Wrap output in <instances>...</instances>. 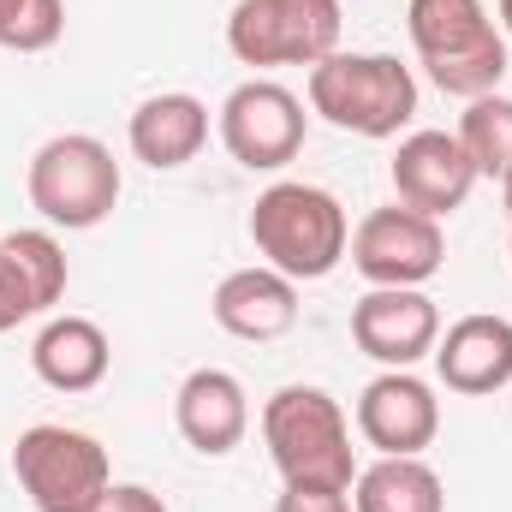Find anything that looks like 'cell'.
Here are the masks:
<instances>
[{"instance_id": "cell-1", "label": "cell", "mask_w": 512, "mask_h": 512, "mask_svg": "<svg viewBox=\"0 0 512 512\" xmlns=\"http://www.w3.org/2000/svg\"><path fill=\"white\" fill-rule=\"evenodd\" d=\"M405 30L423 54V72L441 96L477 102L507 78V36L495 30L483 0H411Z\"/></svg>"}, {"instance_id": "cell-2", "label": "cell", "mask_w": 512, "mask_h": 512, "mask_svg": "<svg viewBox=\"0 0 512 512\" xmlns=\"http://www.w3.org/2000/svg\"><path fill=\"white\" fill-rule=\"evenodd\" d=\"M251 239L268 256V268H280L286 280H322L352 251V227H346L340 197L322 185H298V179H280L256 197Z\"/></svg>"}, {"instance_id": "cell-3", "label": "cell", "mask_w": 512, "mask_h": 512, "mask_svg": "<svg viewBox=\"0 0 512 512\" xmlns=\"http://www.w3.org/2000/svg\"><path fill=\"white\" fill-rule=\"evenodd\" d=\"M262 441L286 483L316 489H352V429L334 393L322 387H280L262 405Z\"/></svg>"}, {"instance_id": "cell-4", "label": "cell", "mask_w": 512, "mask_h": 512, "mask_svg": "<svg viewBox=\"0 0 512 512\" xmlns=\"http://www.w3.org/2000/svg\"><path fill=\"white\" fill-rule=\"evenodd\" d=\"M24 191H30V209L48 227L84 233V227H102L114 215V203H120V161H114V149L102 137L66 131V137H48L30 155Z\"/></svg>"}, {"instance_id": "cell-5", "label": "cell", "mask_w": 512, "mask_h": 512, "mask_svg": "<svg viewBox=\"0 0 512 512\" xmlns=\"http://www.w3.org/2000/svg\"><path fill=\"white\" fill-rule=\"evenodd\" d=\"M310 108L358 137H399L417 114V78L393 54H328L310 66Z\"/></svg>"}, {"instance_id": "cell-6", "label": "cell", "mask_w": 512, "mask_h": 512, "mask_svg": "<svg viewBox=\"0 0 512 512\" xmlns=\"http://www.w3.org/2000/svg\"><path fill=\"white\" fill-rule=\"evenodd\" d=\"M12 477L36 512H96L114 489L108 447L66 423H36L12 447Z\"/></svg>"}, {"instance_id": "cell-7", "label": "cell", "mask_w": 512, "mask_h": 512, "mask_svg": "<svg viewBox=\"0 0 512 512\" xmlns=\"http://www.w3.org/2000/svg\"><path fill=\"white\" fill-rule=\"evenodd\" d=\"M340 0H239L227 48L245 66H322L340 54Z\"/></svg>"}, {"instance_id": "cell-8", "label": "cell", "mask_w": 512, "mask_h": 512, "mask_svg": "<svg viewBox=\"0 0 512 512\" xmlns=\"http://www.w3.org/2000/svg\"><path fill=\"white\" fill-rule=\"evenodd\" d=\"M221 143L239 167L251 173H274L304 149V102L286 84L251 78L221 102Z\"/></svg>"}, {"instance_id": "cell-9", "label": "cell", "mask_w": 512, "mask_h": 512, "mask_svg": "<svg viewBox=\"0 0 512 512\" xmlns=\"http://www.w3.org/2000/svg\"><path fill=\"white\" fill-rule=\"evenodd\" d=\"M441 221L393 203V209H370L352 233V268L370 280V286H423L429 274H441Z\"/></svg>"}, {"instance_id": "cell-10", "label": "cell", "mask_w": 512, "mask_h": 512, "mask_svg": "<svg viewBox=\"0 0 512 512\" xmlns=\"http://www.w3.org/2000/svg\"><path fill=\"white\" fill-rule=\"evenodd\" d=\"M352 340H358L364 358H376L387 370H411L417 358L435 352L441 310L417 286H370L352 310Z\"/></svg>"}, {"instance_id": "cell-11", "label": "cell", "mask_w": 512, "mask_h": 512, "mask_svg": "<svg viewBox=\"0 0 512 512\" xmlns=\"http://www.w3.org/2000/svg\"><path fill=\"white\" fill-rule=\"evenodd\" d=\"M441 429V399L435 387L417 382L411 370H387L364 387L358 399V435L382 453V459H417Z\"/></svg>"}, {"instance_id": "cell-12", "label": "cell", "mask_w": 512, "mask_h": 512, "mask_svg": "<svg viewBox=\"0 0 512 512\" xmlns=\"http://www.w3.org/2000/svg\"><path fill=\"white\" fill-rule=\"evenodd\" d=\"M471 185H477V167H471V155H465V143L453 131H411L399 143V155H393V191H399V203L417 209V215H429V221L465 209Z\"/></svg>"}, {"instance_id": "cell-13", "label": "cell", "mask_w": 512, "mask_h": 512, "mask_svg": "<svg viewBox=\"0 0 512 512\" xmlns=\"http://www.w3.org/2000/svg\"><path fill=\"white\" fill-rule=\"evenodd\" d=\"M66 292V251L54 233H6L0 239V334L54 310Z\"/></svg>"}, {"instance_id": "cell-14", "label": "cell", "mask_w": 512, "mask_h": 512, "mask_svg": "<svg viewBox=\"0 0 512 512\" xmlns=\"http://www.w3.org/2000/svg\"><path fill=\"white\" fill-rule=\"evenodd\" d=\"M173 423H179V435H185L197 453L221 459V453H233V447L245 441V429H251V399H245L239 376H227V370H191V376L179 382V393H173Z\"/></svg>"}, {"instance_id": "cell-15", "label": "cell", "mask_w": 512, "mask_h": 512, "mask_svg": "<svg viewBox=\"0 0 512 512\" xmlns=\"http://www.w3.org/2000/svg\"><path fill=\"white\" fill-rule=\"evenodd\" d=\"M435 370L465 399L501 393L512 382V322L507 316H459L447 340H435Z\"/></svg>"}, {"instance_id": "cell-16", "label": "cell", "mask_w": 512, "mask_h": 512, "mask_svg": "<svg viewBox=\"0 0 512 512\" xmlns=\"http://www.w3.org/2000/svg\"><path fill=\"white\" fill-rule=\"evenodd\" d=\"M209 310L233 340H280L298 322V280H286L280 268H239L215 286Z\"/></svg>"}, {"instance_id": "cell-17", "label": "cell", "mask_w": 512, "mask_h": 512, "mask_svg": "<svg viewBox=\"0 0 512 512\" xmlns=\"http://www.w3.org/2000/svg\"><path fill=\"white\" fill-rule=\"evenodd\" d=\"M126 137H131V155H137L143 167H155V173L185 167V161H197L203 143H209V108H203L197 96H185V90L149 96V102L131 114Z\"/></svg>"}, {"instance_id": "cell-18", "label": "cell", "mask_w": 512, "mask_h": 512, "mask_svg": "<svg viewBox=\"0 0 512 512\" xmlns=\"http://www.w3.org/2000/svg\"><path fill=\"white\" fill-rule=\"evenodd\" d=\"M30 364H36V376L54 387V393H90V387H102V376H108L114 346H108V334L90 316H54L36 334Z\"/></svg>"}, {"instance_id": "cell-19", "label": "cell", "mask_w": 512, "mask_h": 512, "mask_svg": "<svg viewBox=\"0 0 512 512\" xmlns=\"http://www.w3.org/2000/svg\"><path fill=\"white\" fill-rule=\"evenodd\" d=\"M358 512H447V489L423 459H376L358 471Z\"/></svg>"}, {"instance_id": "cell-20", "label": "cell", "mask_w": 512, "mask_h": 512, "mask_svg": "<svg viewBox=\"0 0 512 512\" xmlns=\"http://www.w3.org/2000/svg\"><path fill=\"white\" fill-rule=\"evenodd\" d=\"M477 167V179H507L512 173V96H477L465 102L459 114V131H453Z\"/></svg>"}, {"instance_id": "cell-21", "label": "cell", "mask_w": 512, "mask_h": 512, "mask_svg": "<svg viewBox=\"0 0 512 512\" xmlns=\"http://www.w3.org/2000/svg\"><path fill=\"white\" fill-rule=\"evenodd\" d=\"M66 30V0H0V48L42 54Z\"/></svg>"}, {"instance_id": "cell-22", "label": "cell", "mask_w": 512, "mask_h": 512, "mask_svg": "<svg viewBox=\"0 0 512 512\" xmlns=\"http://www.w3.org/2000/svg\"><path fill=\"white\" fill-rule=\"evenodd\" d=\"M352 489H316V483H286L274 512H352Z\"/></svg>"}, {"instance_id": "cell-23", "label": "cell", "mask_w": 512, "mask_h": 512, "mask_svg": "<svg viewBox=\"0 0 512 512\" xmlns=\"http://www.w3.org/2000/svg\"><path fill=\"white\" fill-rule=\"evenodd\" d=\"M96 512H167V507H161V495H149L143 483H114Z\"/></svg>"}, {"instance_id": "cell-24", "label": "cell", "mask_w": 512, "mask_h": 512, "mask_svg": "<svg viewBox=\"0 0 512 512\" xmlns=\"http://www.w3.org/2000/svg\"><path fill=\"white\" fill-rule=\"evenodd\" d=\"M501 197H507V239H512V173L501 179Z\"/></svg>"}, {"instance_id": "cell-25", "label": "cell", "mask_w": 512, "mask_h": 512, "mask_svg": "<svg viewBox=\"0 0 512 512\" xmlns=\"http://www.w3.org/2000/svg\"><path fill=\"white\" fill-rule=\"evenodd\" d=\"M501 24H507V36H512V0H501Z\"/></svg>"}]
</instances>
